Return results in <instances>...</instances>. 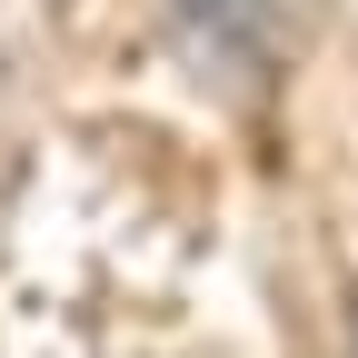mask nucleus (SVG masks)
<instances>
[{"instance_id":"f257e3e1","label":"nucleus","mask_w":358,"mask_h":358,"mask_svg":"<svg viewBox=\"0 0 358 358\" xmlns=\"http://www.w3.org/2000/svg\"><path fill=\"white\" fill-rule=\"evenodd\" d=\"M169 10L219 60H259V40H268V0H169Z\"/></svg>"}]
</instances>
